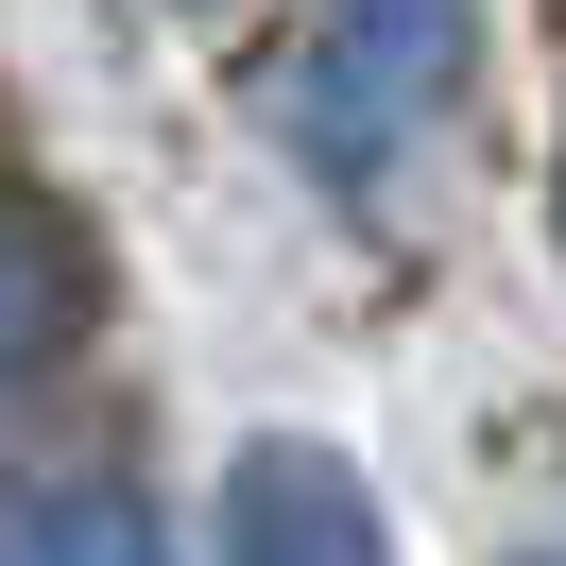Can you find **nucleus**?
<instances>
[{"label": "nucleus", "instance_id": "obj_2", "mask_svg": "<svg viewBox=\"0 0 566 566\" xmlns=\"http://www.w3.org/2000/svg\"><path fill=\"white\" fill-rule=\"evenodd\" d=\"M223 566H395V532H378V497H360L344 447L258 429V447L223 463Z\"/></svg>", "mask_w": 566, "mask_h": 566}, {"label": "nucleus", "instance_id": "obj_1", "mask_svg": "<svg viewBox=\"0 0 566 566\" xmlns=\"http://www.w3.org/2000/svg\"><path fill=\"white\" fill-rule=\"evenodd\" d=\"M463 52H481V0H326L310 52H292L275 120L326 189H395L412 138L463 104Z\"/></svg>", "mask_w": 566, "mask_h": 566}, {"label": "nucleus", "instance_id": "obj_4", "mask_svg": "<svg viewBox=\"0 0 566 566\" xmlns=\"http://www.w3.org/2000/svg\"><path fill=\"white\" fill-rule=\"evenodd\" d=\"M0 566H172V549L120 481H35V497H0Z\"/></svg>", "mask_w": 566, "mask_h": 566}, {"label": "nucleus", "instance_id": "obj_3", "mask_svg": "<svg viewBox=\"0 0 566 566\" xmlns=\"http://www.w3.org/2000/svg\"><path fill=\"white\" fill-rule=\"evenodd\" d=\"M86 326V241L52 189H0V412L52 378V344Z\"/></svg>", "mask_w": 566, "mask_h": 566}]
</instances>
